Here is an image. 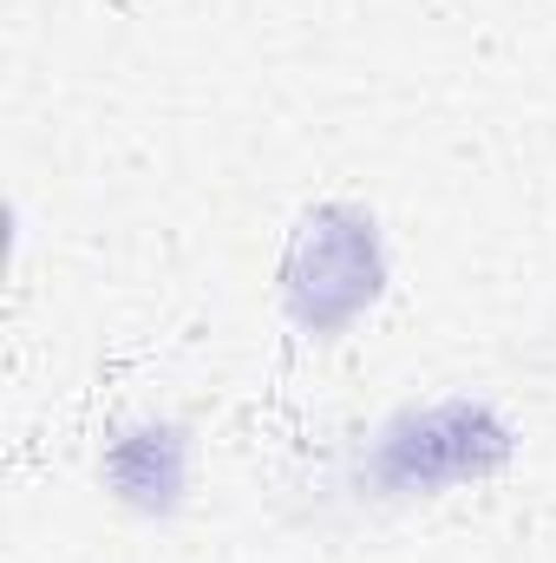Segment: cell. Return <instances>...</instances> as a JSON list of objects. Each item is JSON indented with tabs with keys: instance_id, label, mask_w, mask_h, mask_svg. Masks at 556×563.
<instances>
[{
	"instance_id": "obj_1",
	"label": "cell",
	"mask_w": 556,
	"mask_h": 563,
	"mask_svg": "<svg viewBox=\"0 0 556 563\" xmlns=\"http://www.w3.org/2000/svg\"><path fill=\"white\" fill-rule=\"evenodd\" d=\"M518 459V426L485 394H432L407 400L367 432L354 459V492L374 505H413L491 485Z\"/></svg>"
},
{
	"instance_id": "obj_2",
	"label": "cell",
	"mask_w": 556,
	"mask_h": 563,
	"mask_svg": "<svg viewBox=\"0 0 556 563\" xmlns=\"http://www.w3.org/2000/svg\"><path fill=\"white\" fill-rule=\"evenodd\" d=\"M393 288L387 223L354 197H321L288 223L276 263V308L301 341L354 334Z\"/></svg>"
},
{
	"instance_id": "obj_3",
	"label": "cell",
	"mask_w": 556,
	"mask_h": 563,
	"mask_svg": "<svg viewBox=\"0 0 556 563\" xmlns=\"http://www.w3.org/2000/svg\"><path fill=\"white\" fill-rule=\"evenodd\" d=\"M190 465H197V439L170 413H138V420L112 426V439L99 445L105 498L144 525H170L190 505Z\"/></svg>"
}]
</instances>
